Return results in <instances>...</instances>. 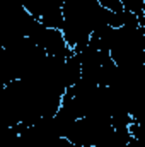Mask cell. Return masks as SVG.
Returning a JSON list of instances; mask_svg holds the SVG:
<instances>
[{"label":"cell","instance_id":"3","mask_svg":"<svg viewBox=\"0 0 145 147\" xmlns=\"http://www.w3.org/2000/svg\"><path fill=\"white\" fill-rule=\"evenodd\" d=\"M29 39H33L36 45H39L48 57H55V58H68L72 57L73 51L68 46L67 39L63 36L62 29H53V28H46L41 21H36V24L33 26Z\"/></svg>","mask_w":145,"mask_h":147},{"label":"cell","instance_id":"2","mask_svg":"<svg viewBox=\"0 0 145 147\" xmlns=\"http://www.w3.org/2000/svg\"><path fill=\"white\" fill-rule=\"evenodd\" d=\"M113 130L109 116H84L73 123L67 139L75 147H103Z\"/></svg>","mask_w":145,"mask_h":147},{"label":"cell","instance_id":"1","mask_svg":"<svg viewBox=\"0 0 145 147\" xmlns=\"http://www.w3.org/2000/svg\"><path fill=\"white\" fill-rule=\"evenodd\" d=\"M101 50H109L111 58L121 69L145 67V26L106 28L96 34Z\"/></svg>","mask_w":145,"mask_h":147},{"label":"cell","instance_id":"5","mask_svg":"<svg viewBox=\"0 0 145 147\" xmlns=\"http://www.w3.org/2000/svg\"><path fill=\"white\" fill-rule=\"evenodd\" d=\"M97 2H99L104 9L111 10V12H123V10H125L121 0H97Z\"/></svg>","mask_w":145,"mask_h":147},{"label":"cell","instance_id":"4","mask_svg":"<svg viewBox=\"0 0 145 147\" xmlns=\"http://www.w3.org/2000/svg\"><path fill=\"white\" fill-rule=\"evenodd\" d=\"M121 3H123L125 10L133 12L145 19V0H121Z\"/></svg>","mask_w":145,"mask_h":147}]
</instances>
